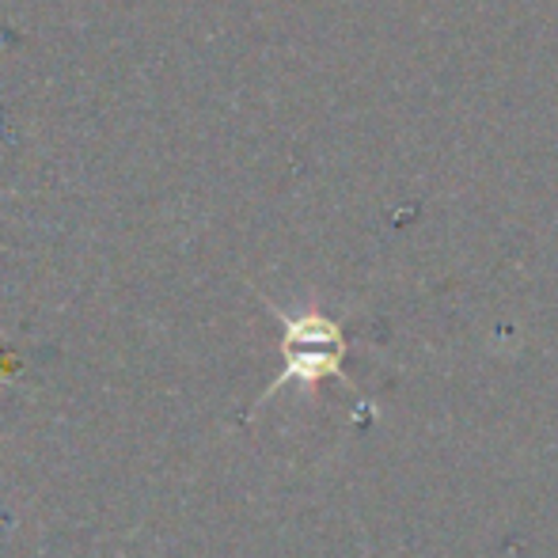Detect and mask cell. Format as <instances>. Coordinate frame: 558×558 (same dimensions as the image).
Instances as JSON below:
<instances>
[{
    "label": "cell",
    "instance_id": "obj_1",
    "mask_svg": "<svg viewBox=\"0 0 558 558\" xmlns=\"http://www.w3.org/2000/svg\"><path fill=\"white\" fill-rule=\"evenodd\" d=\"M278 319H281V327H286V342H281V350H286V373L266 388V396L278 391L281 384H289V380L312 384V380H324V376H338L345 342L331 319L316 316V312L296 316V319H289V316H278Z\"/></svg>",
    "mask_w": 558,
    "mask_h": 558
}]
</instances>
